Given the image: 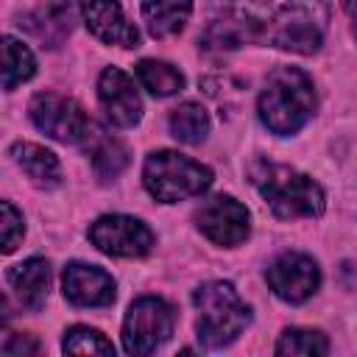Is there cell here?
<instances>
[{"label":"cell","instance_id":"1","mask_svg":"<svg viewBox=\"0 0 357 357\" xmlns=\"http://www.w3.org/2000/svg\"><path fill=\"white\" fill-rule=\"evenodd\" d=\"M220 11L204 33L209 47H237L243 42H268L293 53H315L324 39L326 0H212Z\"/></svg>","mask_w":357,"mask_h":357},{"label":"cell","instance_id":"2","mask_svg":"<svg viewBox=\"0 0 357 357\" xmlns=\"http://www.w3.org/2000/svg\"><path fill=\"white\" fill-rule=\"evenodd\" d=\"M248 181L257 187V192L265 198L271 212L282 220L293 218H318L326 209V195L321 184L287 165L271 162L265 156L251 159L248 165Z\"/></svg>","mask_w":357,"mask_h":357},{"label":"cell","instance_id":"3","mask_svg":"<svg viewBox=\"0 0 357 357\" xmlns=\"http://www.w3.org/2000/svg\"><path fill=\"white\" fill-rule=\"evenodd\" d=\"M315 86L312 78L298 67H276L257 100L259 120L268 131L290 137L301 131L315 114Z\"/></svg>","mask_w":357,"mask_h":357},{"label":"cell","instance_id":"4","mask_svg":"<svg viewBox=\"0 0 357 357\" xmlns=\"http://www.w3.org/2000/svg\"><path fill=\"white\" fill-rule=\"evenodd\" d=\"M192 304L198 310V340L206 349H223L234 343L251 324V307L237 296L231 282H204L192 293Z\"/></svg>","mask_w":357,"mask_h":357},{"label":"cell","instance_id":"5","mask_svg":"<svg viewBox=\"0 0 357 357\" xmlns=\"http://www.w3.org/2000/svg\"><path fill=\"white\" fill-rule=\"evenodd\" d=\"M142 184L159 204H176L209 190L212 170L178 151H153L142 167Z\"/></svg>","mask_w":357,"mask_h":357},{"label":"cell","instance_id":"6","mask_svg":"<svg viewBox=\"0 0 357 357\" xmlns=\"http://www.w3.org/2000/svg\"><path fill=\"white\" fill-rule=\"evenodd\" d=\"M176 329V310L159 296L137 298L123 321V349L128 354H151L170 340Z\"/></svg>","mask_w":357,"mask_h":357},{"label":"cell","instance_id":"7","mask_svg":"<svg viewBox=\"0 0 357 357\" xmlns=\"http://www.w3.org/2000/svg\"><path fill=\"white\" fill-rule=\"evenodd\" d=\"M28 114H31V123L42 134H47L50 139H59V142H84V137L92 126L86 112L81 109V103H75L73 98L56 95V92L33 95L28 103Z\"/></svg>","mask_w":357,"mask_h":357},{"label":"cell","instance_id":"8","mask_svg":"<svg viewBox=\"0 0 357 357\" xmlns=\"http://www.w3.org/2000/svg\"><path fill=\"white\" fill-rule=\"evenodd\" d=\"M86 234L98 251L123 259H139L151 254V248L156 245L153 231L131 215H103L89 226Z\"/></svg>","mask_w":357,"mask_h":357},{"label":"cell","instance_id":"9","mask_svg":"<svg viewBox=\"0 0 357 357\" xmlns=\"http://www.w3.org/2000/svg\"><path fill=\"white\" fill-rule=\"evenodd\" d=\"M195 226L215 245L234 248V245H240L248 237V231H251V215H248V209L237 198H231V195H215V198L204 201L195 209Z\"/></svg>","mask_w":357,"mask_h":357},{"label":"cell","instance_id":"10","mask_svg":"<svg viewBox=\"0 0 357 357\" xmlns=\"http://www.w3.org/2000/svg\"><path fill=\"white\" fill-rule=\"evenodd\" d=\"M265 282H268V287L273 290L276 298H282L287 304H301L318 290L321 268L310 254L284 251L268 265Z\"/></svg>","mask_w":357,"mask_h":357},{"label":"cell","instance_id":"11","mask_svg":"<svg viewBox=\"0 0 357 357\" xmlns=\"http://www.w3.org/2000/svg\"><path fill=\"white\" fill-rule=\"evenodd\" d=\"M98 100L103 114L117 128H131L142 117V100L134 81L120 67H106L98 78Z\"/></svg>","mask_w":357,"mask_h":357},{"label":"cell","instance_id":"12","mask_svg":"<svg viewBox=\"0 0 357 357\" xmlns=\"http://www.w3.org/2000/svg\"><path fill=\"white\" fill-rule=\"evenodd\" d=\"M64 298L75 307H109L114 301V279L98 265L70 262L61 276Z\"/></svg>","mask_w":357,"mask_h":357},{"label":"cell","instance_id":"13","mask_svg":"<svg viewBox=\"0 0 357 357\" xmlns=\"http://www.w3.org/2000/svg\"><path fill=\"white\" fill-rule=\"evenodd\" d=\"M84 22L89 33L106 45H117V47L139 45V31L123 14L120 0H89L84 8Z\"/></svg>","mask_w":357,"mask_h":357},{"label":"cell","instance_id":"14","mask_svg":"<svg viewBox=\"0 0 357 357\" xmlns=\"http://www.w3.org/2000/svg\"><path fill=\"white\" fill-rule=\"evenodd\" d=\"M84 148L89 153V162H92V170L100 181H114L131 162V153H128V145L117 137H112L109 131H103L100 126H89L86 137H84Z\"/></svg>","mask_w":357,"mask_h":357},{"label":"cell","instance_id":"15","mask_svg":"<svg viewBox=\"0 0 357 357\" xmlns=\"http://www.w3.org/2000/svg\"><path fill=\"white\" fill-rule=\"evenodd\" d=\"M8 284L25 310H31V312L42 310L45 298H47V287H50V262L42 257L17 262L8 271Z\"/></svg>","mask_w":357,"mask_h":357},{"label":"cell","instance_id":"16","mask_svg":"<svg viewBox=\"0 0 357 357\" xmlns=\"http://www.w3.org/2000/svg\"><path fill=\"white\" fill-rule=\"evenodd\" d=\"M11 159L17 162V167L36 184V187H59L61 184V165L56 159L53 151L36 145V142H14L11 145Z\"/></svg>","mask_w":357,"mask_h":357},{"label":"cell","instance_id":"17","mask_svg":"<svg viewBox=\"0 0 357 357\" xmlns=\"http://www.w3.org/2000/svg\"><path fill=\"white\" fill-rule=\"evenodd\" d=\"M192 14V0H142V20L153 39L176 36Z\"/></svg>","mask_w":357,"mask_h":357},{"label":"cell","instance_id":"18","mask_svg":"<svg viewBox=\"0 0 357 357\" xmlns=\"http://www.w3.org/2000/svg\"><path fill=\"white\" fill-rule=\"evenodd\" d=\"M73 20H75V3L73 0H50L47 6H42V8H36L31 14L28 28L42 42H47L50 47H56L70 33Z\"/></svg>","mask_w":357,"mask_h":357},{"label":"cell","instance_id":"19","mask_svg":"<svg viewBox=\"0 0 357 357\" xmlns=\"http://www.w3.org/2000/svg\"><path fill=\"white\" fill-rule=\"evenodd\" d=\"M167 126H170V134H173L178 142H184V145H198V142H204L206 134H209V114H206V109H204L201 103L184 100V103H178V106L170 112Z\"/></svg>","mask_w":357,"mask_h":357},{"label":"cell","instance_id":"20","mask_svg":"<svg viewBox=\"0 0 357 357\" xmlns=\"http://www.w3.org/2000/svg\"><path fill=\"white\" fill-rule=\"evenodd\" d=\"M134 70H137L139 84H142L151 95H156V98H170V95H176V92L184 89V75H181V70L173 67V64H167V61L142 59Z\"/></svg>","mask_w":357,"mask_h":357},{"label":"cell","instance_id":"21","mask_svg":"<svg viewBox=\"0 0 357 357\" xmlns=\"http://www.w3.org/2000/svg\"><path fill=\"white\" fill-rule=\"evenodd\" d=\"M33 73H36L33 53L17 36H3V89L11 92L14 86L31 81Z\"/></svg>","mask_w":357,"mask_h":357},{"label":"cell","instance_id":"22","mask_svg":"<svg viewBox=\"0 0 357 357\" xmlns=\"http://www.w3.org/2000/svg\"><path fill=\"white\" fill-rule=\"evenodd\" d=\"M329 351V340L318 329L290 326L276 340V354L282 357H324Z\"/></svg>","mask_w":357,"mask_h":357},{"label":"cell","instance_id":"23","mask_svg":"<svg viewBox=\"0 0 357 357\" xmlns=\"http://www.w3.org/2000/svg\"><path fill=\"white\" fill-rule=\"evenodd\" d=\"M61 349L64 354H103V357L114 354L112 340H106V335L92 326H70L64 332Z\"/></svg>","mask_w":357,"mask_h":357},{"label":"cell","instance_id":"24","mask_svg":"<svg viewBox=\"0 0 357 357\" xmlns=\"http://www.w3.org/2000/svg\"><path fill=\"white\" fill-rule=\"evenodd\" d=\"M0 229H3V254H11L20 243H22V237H25V220H22V215L17 212V206L11 204V201H3L0 204Z\"/></svg>","mask_w":357,"mask_h":357},{"label":"cell","instance_id":"25","mask_svg":"<svg viewBox=\"0 0 357 357\" xmlns=\"http://www.w3.org/2000/svg\"><path fill=\"white\" fill-rule=\"evenodd\" d=\"M36 351H39V343L31 335H11L3 346V354H8V357H17V354L25 357V354H36Z\"/></svg>","mask_w":357,"mask_h":357}]
</instances>
